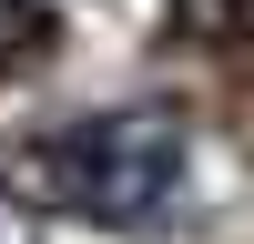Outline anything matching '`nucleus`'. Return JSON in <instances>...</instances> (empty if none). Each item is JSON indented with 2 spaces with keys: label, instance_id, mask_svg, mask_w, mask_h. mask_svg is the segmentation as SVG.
Returning <instances> with one entry per match:
<instances>
[{
  "label": "nucleus",
  "instance_id": "f257e3e1",
  "mask_svg": "<svg viewBox=\"0 0 254 244\" xmlns=\"http://www.w3.org/2000/svg\"><path fill=\"white\" fill-rule=\"evenodd\" d=\"M41 193L81 224H112V234H142L183 203V122L153 112V102H122V112H81L61 122L31 153Z\"/></svg>",
  "mask_w": 254,
  "mask_h": 244
}]
</instances>
